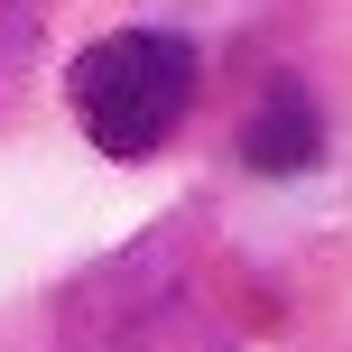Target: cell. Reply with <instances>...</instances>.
<instances>
[{"mask_svg":"<svg viewBox=\"0 0 352 352\" xmlns=\"http://www.w3.org/2000/svg\"><path fill=\"white\" fill-rule=\"evenodd\" d=\"M260 324L250 269L204 223H158L130 250L93 260L56 306L65 352H232Z\"/></svg>","mask_w":352,"mask_h":352,"instance_id":"1","label":"cell"},{"mask_svg":"<svg viewBox=\"0 0 352 352\" xmlns=\"http://www.w3.org/2000/svg\"><path fill=\"white\" fill-rule=\"evenodd\" d=\"M74 93V121L102 158H158L176 140L195 102V47L176 28H121V37H93L65 74Z\"/></svg>","mask_w":352,"mask_h":352,"instance_id":"2","label":"cell"},{"mask_svg":"<svg viewBox=\"0 0 352 352\" xmlns=\"http://www.w3.org/2000/svg\"><path fill=\"white\" fill-rule=\"evenodd\" d=\"M324 158V111L306 102V84H269L241 121V167L260 176H306Z\"/></svg>","mask_w":352,"mask_h":352,"instance_id":"3","label":"cell"},{"mask_svg":"<svg viewBox=\"0 0 352 352\" xmlns=\"http://www.w3.org/2000/svg\"><path fill=\"white\" fill-rule=\"evenodd\" d=\"M28 65H37V0H0V111L28 93Z\"/></svg>","mask_w":352,"mask_h":352,"instance_id":"4","label":"cell"}]
</instances>
